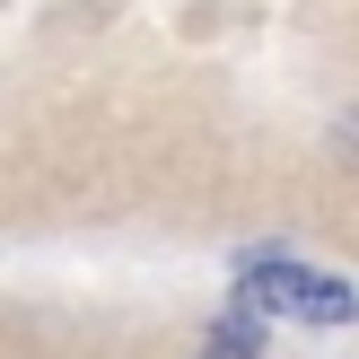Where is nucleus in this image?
Listing matches in <instances>:
<instances>
[{
	"mask_svg": "<svg viewBox=\"0 0 359 359\" xmlns=\"http://www.w3.org/2000/svg\"><path fill=\"white\" fill-rule=\"evenodd\" d=\"M245 307H255V316H290V325H342L351 290L298 272V263H245Z\"/></svg>",
	"mask_w": 359,
	"mask_h": 359,
	"instance_id": "obj_1",
	"label": "nucleus"
},
{
	"mask_svg": "<svg viewBox=\"0 0 359 359\" xmlns=\"http://www.w3.org/2000/svg\"><path fill=\"white\" fill-rule=\"evenodd\" d=\"M202 359H263V342H255V333H210Z\"/></svg>",
	"mask_w": 359,
	"mask_h": 359,
	"instance_id": "obj_2",
	"label": "nucleus"
}]
</instances>
